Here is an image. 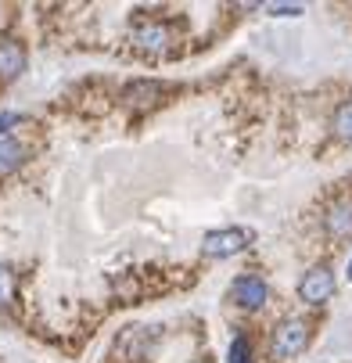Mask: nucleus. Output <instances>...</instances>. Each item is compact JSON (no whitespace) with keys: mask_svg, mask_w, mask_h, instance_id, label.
I'll return each mask as SVG.
<instances>
[{"mask_svg":"<svg viewBox=\"0 0 352 363\" xmlns=\"http://www.w3.org/2000/svg\"><path fill=\"white\" fill-rule=\"evenodd\" d=\"M251 241H256V230H248V227H223V230L205 234V241H201V255H205V259H227V255L244 252Z\"/></svg>","mask_w":352,"mask_h":363,"instance_id":"f257e3e1","label":"nucleus"},{"mask_svg":"<svg viewBox=\"0 0 352 363\" xmlns=\"http://www.w3.org/2000/svg\"><path fill=\"white\" fill-rule=\"evenodd\" d=\"M310 338H313L310 320H284V324L273 331V356H277V359L298 356L302 349L310 345Z\"/></svg>","mask_w":352,"mask_h":363,"instance_id":"f03ea898","label":"nucleus"},{"mask_svg":"<svg viewBox=\"0 0 352 363\" xmlns=\"http://www.w3.org/2000/svg\"><path fill=\"white\" fill-rule=\"evenodd\" d=\"M230 298H234L241 309H263L266 298H270V288H266V281L256 277V274H241V277L230 281Z\"/></svg>","mask_w":352,"mask_h":363,"instance_id":"7ed1b4c3","label":"nucleus"},{"mask_svg":"<svg viewBox=\"0 0 352 363\" xmlns=\"http://www.w3.org/2000/svg\"><path fill=\"white\" fill-rule=\"evenodd\" d=\"M298 295L306 298V302H327L331 295H334V274L327 270V267H313V270H306V277L298 281Z\"/></svg>","mask_w":352,"mask_h":363,"instance_id":"20e7f679","label":"nucleus"},{"mask_svg":"<svg viewBox=\"0 0 352 363\" xmlns=\"http://www.w3.org/2000/svg\"><path fill=\"white\" fill-rule=\"evenodd\" d=\"M133 43L140 50H147V55H166L169 43H173V33L166 22H144L133 29Z\"/></svg>","mask_w":352,"mask_h":363,"instance_id":"39448f33","label":"nucleus"},{"mask_svg":"<svg viewBox=\"0 0 352 363\" xmlns=\"http://www.w3.org/2000/svg\"><path fill=\"white\" fill-rule=\"evenodd\" d=\"M162 94H166V83H159V79H133V83H126L123 101L130 108H151Z\"/></svg>","mask_w":352,"mask_h":363,"instance_id":"423d86ee","label":"nucleus"},{"mask_svg":"<svg viewBox=\"0 0 352 363\" xmlns=\"http://www.w3.org/2000/svg\"><path fill=\"white\" fill-rule=\"evenodd\" d=\"M25 69V47L18 40H0V79H15Z\"/></svg>","mask_w":352,"mask_h":363,"instance_id":"0eeeda50","label":"nucleus"},{"mask_svg":"<svg viewBox=\"0 0 352 363\" xmlns=\"http://www.w3.org/2000/svg\"><path fill=\"white\" fill-rule=\"evenodd\" d=\"M327 234H331L334 241L352 238V205H338V209L327 213Z\"/></svg>","mask_w":352,"mask_h":363,"instance_id":"6e6552de","label":"nucleus"},{"mask_svg":"<svg viewBox=\"0 0 352 363\" xmlns=\"http://www.w3.org/2000/svg\"><path fill=\"white\" fill-rule=\"evenodd\" d=\"M25 162V147L18 144V140H0V177H8V173H15L18 166Z\"/></svg>","mask_w":352,"mask_h":363,"instance_id":"1a4fd4ad","label":"nucleus"},{"mask_svg":"<svg viewBox=\"0 0 352 363\" xmlns=\"http://www.w3.org/2000/svg\"><path fill=\"white\" fill-rule=\"evenodd\" d=\"M334 133H338V140L352 144V101H345V105L334 112Z\"/></svg>","mask_w":352,"mask_h":363,"instance_id":"9d476101","label":"nucleus"},{"mask_svg":"<svg viewBox=\"0 0 352 363\" xmlns=\"http://www.w3.org/2000/svg\"><path fill=\"white\" fill-rule=\"evenodd\" d=\"M18 291V281H15V270L11 267H0V306H8Z\"/></svg>","mask_w":352,"mask_h":363,"instance_id":"9b49d317","label":"nucleus"},{"mask_svg":"<svg viewBox=\"0 0 352 363\" xmlns=\"http://www.w3.org/2000/svg\"><path fill=\"white\" fill-rule=\"evenodd\" d=\"M230 363H251V345H248V338L244 335H237L234 342H230V356H227Z\"/></svg>","mask_w":352,"mask_h":363,"instance_id":"f8f14e48","label":"nucleus"},{"mask_svg":"<svg viewBox=\"0 0 352 363\" xmlns=\"http://www.w3.org/2000/svg\"><path fill=\"white\" fill-rule=\"evenodd\" d=\"M270 15H302V4H291V8L288 4H273Z\"/></svg>","mask_w":352,"mask_h":363,"instance_id":"ddd939ff","label":"nucleus"},{"mask_svg":"<svg viewBox=\"0 0 352 363\" xmlns=\"http://www.w3.org/2000/svg\"><path fill=\"white\" fill-rule=\"evenodd\" d=\"M11 123H18V116H15V112H4V116H0V133H8V130H11Z\"/></svg>","mask_w":352,"mask_h":363,"instance_id":"4468645a","label":"nucleus"},{"mask_svg":"<svg viewBox=\"0 0 352 363\" xmlns=\"http://www.w3.org/2000/svg\"><path fill=\"white\" fill-rule=\"evenodd\" d=\"M348 281H352V263H348Z\"/></svg>","mask_w":352,"mask_h":363,"instance_id":"2eb2a0df","label":"nucleus"},{"mask_svg":"<svg viewBox=\"0 0 352 363\" xmlns=\"http://www.w3.org/2000/svg\"><path fill=\"white\" fill-rule=\"evenodd\" d=\"M194 363H209V359H194Z\"/></svg>","mask_w":352,"mask_h":363,"instance_id":"dca6fc26","label":"nucleus"}]
</instances>
